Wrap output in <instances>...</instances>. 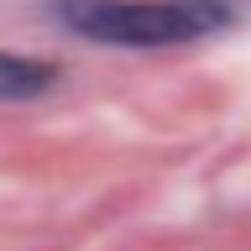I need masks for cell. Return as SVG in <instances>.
I'll list each match as a JSON object with an SVG mask.
<instances>
[{"label":"cell","instance_id":"cell-1","mask_svg":"<svg viewBox=\"0 0 251 251\" xmlns=\"http://www.w3.org/2000/svg\"><path fill=\"white\" fill-rule=\"evenodd\" d=\"M241 0H58V21L115 47H168L225 31Z\"/></svg>","mask_w":251,"mask_h":251},{"label":"cell","instance_id":"cell-2","mask_svg":"<svg viewBox=\"0 0 251 251\" xmlns=\"http://www.w3.org/2000/svg\"><path fill=\"white\" fill-rule=\"evenodd\" d=\"M58 84V68L37 58H5L0 52V100H37Z\"/></svg>","mask_w":251,"mask_h":251}]
</instances>
